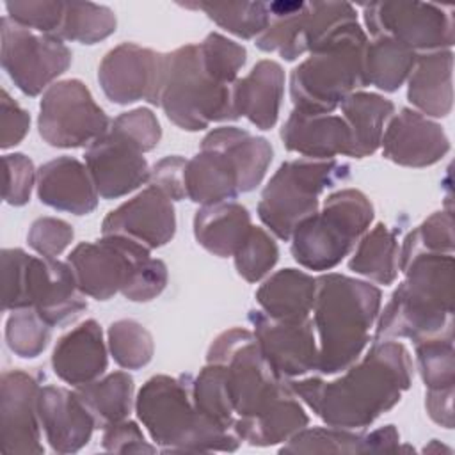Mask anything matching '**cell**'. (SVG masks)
<instances>
[{
  "label": "cell",
  "mask_w": 455,
  "mask_h": 455,
  "mask_svg": "<svg viewBox=\"0 0 455 455\" xmlns=\"http://www.w3.org/2000/svg\"><path fill=\"white\" fill-rule=\"evenodd\" d=\"M158 107L171 123L187 132L238 119L233 85L220 84L206 73L196 43L164 53Z\"/></svg>",
  "instance_id": "52a82bcc"
},
{
  "label": "cell",
  "mask_w": 455,
  "mask_h": 455,
  "mask_svg": "<svg viewBox=\"0 0 455 455\" xmlns=\"http://www.w3.org/2000/svg\"><path fill=\"white\" fill-rule=\"evenodd\" d=\"M75 393L94 419L96 428H107L128 418L133 405V379L126 371H114L103 379L76 386Z\"/></svg>",
  "instance_id": "e575fe53"
},
{
  "label": "cell",
  "mask_w": 455,
  "mask_h": 455,
  "mask_svg": "<svg viewBox=\"0 0 455 455\" xmlns=\"http://www.w3.org/2000/svg\"><path fill=\"white\" fill-rule=\"evenodd\" d=\"M197 50L203 68L212 78L226 85H233L238 80V71L247 59V52L242 44L219 32H212L197 44Z\"/></svg>",
  "instance_id": "f6af8a7d"
},
{
  "label": "cell",
  "mask_w": 455,
  "mask_h": 455,
  "mask_svg": "<svg viewBox=\"0 0 455 455\" xmlns=\"http://www.w3.org/2000/svg\"><path fill=\"white\" fill-rule=\"evenodd\" d=\"M192 402L197 412L208 421L229 432H235L236 416L226 389L222 364L206 363L199 370V373L192 379Z\"/></svg>",
  "instance_id": "74e56055"
},
{
  "label": "cell",
  "mask_w": 455,
  "mask_h": 455,
  "mask_svg": "<svg viewBox=\"0 0 455 455\" xmlns=\"http://www.w3.org/2000/svg\"><path fill=\"white\" fill-rule=\"evenodd\" d=\"M2 68L27 96H37L53 85L71 64V50L52 34H39L4 16Z\"/></svg>",
  "instance_id": "4fadbf2b"
},
{
  "label": "cell",
  "mask_w": 455,
  "mask_h": 455,
  "mask_svg": "<svg viewBox=\"0 0 455 455\" xmlns=\"http://www.w3.org/2000/svg\"><path fill=\"white\" fill-rule=\"evenodd\" d=\"M0 112V148L9 149L25 139L30 128V116L18 101L9 96L5 89H2Z\"/></svg>",
  "instance_id": "11a10c76"
},
{
  "label": "cell",
  "mask_w": 455,
  "mask_h": 455,
  "mask_svg": "<svg viewBox=\"0 0 455 455\" xmlns=\"http://www.w3.org/2000/svg\"><path fill=\"white\" fill-rule=\"evenodd\" d=\"M192 7L204 11L220 28L242 39L258 37L270 21L267 2H197Z\"/></svg>",
  "instance_id": "ab89813d"
},
{
  "label": "cell",
  "mask_w": 455,
  "mask_h": 455,
  "mask_svg": "<svg viewBox=\"0 0 455 455\" xmlns=\"http://www.w3.org/2000/svg\"><path fill=\"white\" fill-rule=\"evenodd\" d=\"M206 363L224 366L226 389L236 421L263 414L275 400L290 391L288 380L272 370L254 334L247 329L233 327L220 332L208 348Z\"/></svg>",
  "instance_id": "30bf717a"
},
{
  "label": "cell",
  "mask_w": 455,
  "mask_h": 455,
  "mask_svg": "<svg viewBox=\"0 0 455 455\" xmlns=\"http://www.w3.org/2000/svg\"><path fill=\"white\" fill-rule=\"evenodd\" d=\"M37 414L50 448L55 453H76L91 441L96 428L78 395L60 386H41Z\"/></svg>",
  "instance_id": "44dd1931"
},
{
  "label": "cell",
  "mask_w": 455,
  "mask_h": 455,
  "mask_svg": "<svg viewBox=\"0 0 455 455\" xmlns=\"http://www.w3.org/2000/svg\"><path fill=\"white\" fill-rule=\"evenodd\" d=\"M37 180V171L28 156L23 153L4 155V190L2 197L11 206H23L28 203L32 188Z\"/></svg>",
  "instance_id": "f907efd6"
},
{
  "label": "cell",
  "mask_w": 455,
  "mask_h": 455,
  "mask_svg": "<svg viewBox=\"0 0 455 455\" xmlns=\"http://www.w3.org/2000/svg\"><path fill=\"white\" fill-rule=\"evenodd\" d=\"M416 361L427 389L455 387L453 332L425 338L414 343Z\"/></svg>",
  "instance_id": "b9f144b4"
},
{
  "label": "cell",
  "mask_w": 455,
  "mask_h": 455,
  "mask_svg": "<svg viewBox=\"0 0 455 455\" xmlns=\"http://www.w3.org/2000/svg\"><path fill=\"white\" fill-rule=\"evenodd\" d=\"M407 100L427 117H446L453 107V52L418 53L407 78Z\"/></svg>",
  "instance_id": "4316f807"
},
{
  "label": "cell",
  "mask_w": 455,
  "mask_h": 455,
  "mask_svg": "<svg viewBox=\"0 0 455 455\" xmlns=\"http://www.w3.org/2000/svg\"><path fill=\"white\" fill-rule=\"evenodd\" d=\"M116 14L94 2H64V14L55 36L62 41L94 44L116 32Z\"/></svg>",
  "instance_id": "8d00e7d4"
},
{
  "label": "cell",
  "mask_w": 455,
  "mask_h": 455,
  "mask_svg": "<svg viewBox=\"0 0 455 455\" xmlns=\"http://www.w3.org/2000/svg\"><path fill=\"white\" fill-rule=\"evenodd\" d=\"M418 53L389 37H373L364 50V84L384 92L398 91L407 82Z\"/></svg>",
  "instance_id": "d590c367"
},
{
  "label": "cell",
  "mask_w": 455,
  "mask_h": 455,
  "mask_svg": "<svg viewBox=\"0 0 455 455\" xmlns=\"http://www.w3.org/2000/svg\"><path fill=\"white\" fill-rule=\"evenodd\" d=\"M110 123L78 78L55 82L43 92L37 128L41 139L53 148H87L110 128Z\"/></svg>",
  "instance_id": "8fae6325"
},
{
  "label": "cell",
  "mask_w": 455,
  "mask_h": 455,
  "mask_svg": "<svg viewBox=\"0 0 455 455\" xmlns=\"http://www.w3.org/2000/svg\"><path fill=\"white\" fill-rule=\"evenodd\" d=\"M233 258L238 275L247 283H258L267 277L277 263L279 249L263 228L252 226Z\"/></svg>",
  "instance_id": "bcb514c9"
},
{
  "label": "cell",
  "mask_w": 455,
  "mask_h": 455,
  "mask_svg": "<svg viewBox=\"0 0 455 455\" xmlns=\"http://www.w3.org/2000/svg\"><path fill=\"white\" fill-rule=\"evenodd\" d=\"M135 412L164 453L235 451L242 439L197 412L190 375H153L137 393Z\"/></svg>",
  "instance_id": "277c9868"
},
{
  "label": "cell",
  "mask_w": 455,
  "mask_h": 455,
  "mask_svg": "<svg viewBox=\"0 0 455 455\" xmlns=\"http://www.w3.org/2000/svg\"><path fill=\"white\" fill-rule=\"evenodd\" d=\"M348 176L350 165L336 158L283 162L261 192L258 217L277 238L290 240L295 228L318 212L320 196Z\"/></svg>",
  "instance_id": "9c48e42d"
},
{
  "label": "cell",
  "mask_w": 455,
  "mask_h": 455,
  "mask_svg": "<svg viewBox=\"0 0 455 455\" xmlns=\"http://www.w3.org/2000/svg\"><path fill=\"white\" fill-rule=\"evenodd\" d=\"M39 382L23 370H5L0 379V450L2 453L44 451L37 414Z\"/></svg>",
  "instance_id": "e0dca14e"
},
{
  "label": "cell",
  "mask_w": 455,
  "mask_h": 455,
  "mask_svg": "<svg viewBox=\"0 0 455 455\" xmlns=\"http://www.w3.org/2000/svg\"><path fill=\"white\" fill-rule=\"evenodd\" d=\"M339 108L352 137L348 156L364 158L373 155L380 148L384 126L395 112L393 101L375 92L355 91L341 101Z\"/></svg>",
  "instance_id": "1f68e13d"
},
{
  "label": "cell",
  "mask_w": 455,
  "mask_h": 455,
  "mask_svg": "<svg viewBox=\"0 0 455 455\" xmlns=\"http://www.w3.org/2000/svg\"><path fill=\"white\" fill-rule=\"evenodd\" d=\"M107 347L100 323L89 318L57 341L52 354L53 373L75 387L89 384L107 370Z\"/></svg>",
  "instance_id": "cb8c5ba5"
},
{
  "label": "cell",
  "mask_w": 455,
  "mask_h": 455,
  "mask_svg": "<svg viewBox=\"0 0 455 455\" xmlns=\"http://www.w3.org/2000/svg\"><path fill=\"white\" fill-rule=\"evenodd\" d=\"M363 18L373 37L395 39L412 52L451 50L455 43L453 9L430 2H371Z\"/></svg>",
  "instance_id": "7c38bea8"
},
{
  "label": "cell",
  "mask_w": 455,
  "mask_h": 455,
  "mask_svg": "<svg viewBox=\"0 0 455 455\" xmlns=\"http://www.w3.org/2000/svg\"><path fill=\"white\" fill-rule=\"evenodd\" d=\"M107 345L114 361L124 370H139L146 366L155 354L151 332L132 318H121L110 323Z\"/></svg>",
  "instance_id": "60d3db41"
},
{
  "label": "cell",
  "mask_w": 455,
  "mask_h": 455,
  "mask_svg": "<svg viewBox=\"0 0 455 455\" xmlns=\"http://www.w3.org/2000/svg\"><path fill=\"white\" fill-rule=\"evenodd\" d=\"M48 325L34 307L14 309L5 322V341L11 352L23 359L37 357L50 343Z\"/></svg>",
  "instance_id": "ee69618b"
},
{
  "label": "cell",
  "mask_w": 455,
  "mask_h": 455,
  "mask_svg": "<svg viewBox=\"0 0 455 455\" xmlns=\"http://www.w3.org/2000/svg\"><path fill=\"white\" fill-rule=\"evenodd\" d=\"M380 290L368 281L336 272L316 277L313 325L320 375L339 373L363 355L371 339L370 331L380 313Z\"/></svg>",
  "instance_id": "7a4b0ae2"
},
{
  "label": "cell",
  "mask_w": 455,
  "mask_h": 455,
  "mask_svg": "<svg viewBox=\"0 0 455 455\" xmlns=\"http://www.w3.org/2000/svg\"><path fill=\"white\" fill-rule=\"evenodd\" d=\"M304 2H270V21L256 37V46L261 52L279 53L286 60H295L304 55L299 34V16Z\"/></svg>",
  "instance_id": "f35d334b"
},
{
  "label": "cell",
  "mask_w": 455,
  "mask_h": 455,
  "mask_svg": "<svg viewBox=\"0 0 455 455\" xmlns=\"http://www.w3.org/2000/svg\"><path fill=\"white\" fill-rule=\"evenodd\" d=\"M366 32L348 21L331 32L290 75L293 108L332 114L341 101L364 87Z\"/></svg>",
  "instance_id": "5b68a950"
},
{
  "label": "cell",
  "mask_w": 455,
  "mask_h": 455,
  "mask_svg": "<svg viewBox=\"0 0 455 455\" xmlns=\"http://www.w3.org/2000/svg\"><path fill=\"white\" fill-rule=\"evenodd\" d=\"M382 156L403 167H428L444 158L450 151V139L430 117L414 108L403 107L391 116L384 128Z\"/></svg>",
  "instance_id": "ffe728a7"
},
{
  "label": "cell",
  "mask_w": 455,
  "mask_h": 455,
  "mask_svg": "<svg viewBox=\"0 0 455 455\" xmlns=\"http://www.w3.org/2000/svg\"><path fill=\"white\" fill-rule=\"evenodd\" d=\"M2 307H34L48 325H62L87 309L73 268L57 258L30 256L23 249H4Z\"/></svg>",
  "instance_id": "8992f818"
},
{
  "label": "cell",
  "mask_w": 455,
  "mask_h": 455,
  "mask_svg": "<svg viewBox=\"0 0 455 455\" xmlns=\"http://www.w3.org/2000/svg\"><path fill=\"white\" fill-rule=\"evenodd\" d=\"M418 254H453V217L450 212H434L403 238L400 265Z\"/></svg>",
  "instance_id": "7bdbcfd3"
},
{
  "label": "cell",
  "mask_w": 455,
  "mask_h": 455,
  "mask_svg": "<svg viewBox=\"0 0 455 455\" xmlns=\"http://www.w3.org/2000/svg\"><path fill=\"white\" fill-rule=\"evenodd\" d=\"M453 254H418L400 265L403 281L377 316L373 341L453 332Z\"/></svg>",
  "instance_id": "3957f363"
},
{
  "label": "cell",
  "mask_w": 455,
  "mask_h": 455,
  "mask_svg": "<svg viewBox=\"0 0 455 455\" xmlns=\"http://www.w3.org/2000/svg\"><path fill=\"white\" fill-rule=\"evenodd\" d=\"M185 165L187 160L180 155L160 158L149 171V185L162 190L171 201L185 199Z\"/></svg>",
  "instance_id": "db71d44e"
},
{
  "label": "cell",
  "mask_w": 455,
  "mask_h": 455,
  "mask_svg": "<svg viewBox=\"0 0 455 455\" xmlns=\"http://www.w3.org/2000/svg\"><path fill=\"white\" fill-rule=\"evenodd\" d=\"M373 204L357 188H341L323 201L322 210L304 219L291 233L293 259L315 272H327L339 265L368 231Z\"/></svg>",
  "instance_id": "ba28073f"
},
{
  "label": "cell",
  "mask_w": 455,
  "mask_h": 455,
  "mask_svg": "<svg viewBox=\"0 0 455 455\" xmlns=\"http://www.w3.org/2000/svg\"><path fill=\"white\" fill-rule=\"evenodd\" d=\"M73 226L62 219L39 217L32 222L27 242L43 258H57L73 242Z\"/></svg>",
  "instance_id": "816d5d0a"
},
{
  "label": "cell",
  "mask_w": 455,
  "mask_h": 455,
  "mask_svg": "<svg viewBox=\"0 0 455 455\" xmlns=\"http://www.w3.org/2000/svg\"><path fill=\"white\" fill-rule=\"evenodd\" d=\"M281 140L291 153L311 160H332L350 155L348 124L336 114H309L293 108L281 128Z\"/></svg>",
  "instance_id": "603a6c76"
},
{
  "label": "cell",
  "mask_w": 455,
  "mask_h": 455,
  "mask_svg": "<svg viewBox=\"0 0 455 455\" xmlns=\"http://www.w3.org/2000/svg\"><path fill=\"white\" fill-rule=\"evenodd\" d=\"M101 446L112 453H155L156 446L149 444L135 421L123 419L103 428Z\"/></svg>",
  "instance_id": "f5cc1de1"
},
{
  "label": "cell",
  "mask_w": 455,
  "mask_h": 455,
  "mask_svg": "<svg viewBox=\"0 0 455 455\" xmlns=\"http://www.w3.org/2000/svg\"><path fill=\"white\" fill-rule=\"evenodd\" d=\"M142 243L119 235H101L96 242L78 243L68 256L76 284L85 297L108 300L121 293L135 265L151 256Z\"/></svg>",
  "instance_id": "5bb4252c"
},
{
  "label": "cell",
  "mask_w": 455,
  "mask_h": 455,
  "mask_svg": "<svg viewBox=\"0 0 455 455\" xmlns=\"http://www.w3.org/2000/svg\"><path fill=\"white\" fill-rule=\"evenodd\" d=\"M453 393L455 387L427 389L425 407L432 421L444 428H453Z\"/></svg>",
  "instance_id": "9f6ffc18"
},
{
  "label": "cell",
  "mask_w": 455,
  "mask_h": 455,
  "mask_svg": "<svg viewBox=\"0 0 455 455\" xmlns=\"http://www.w3.org/2000/svg\"><path fill=\"white\" fill-rule=\"evenodd\" d=\"M167 277V265L158 258L148 256L135 265L128 283L121 290V295L132 302L153 300L164 291Z\"/></svg>",
  "instance_id": "681fc988"
},
{
  "label": "cell",
  "mask_w": 455,
  "mask_h": 455,
  "mask_svg": "<svg viewBox=\"0 0 455 455\" xmlns=\"http://www.w3.org/2000/svg\"><path fill=\"white\" fill-rule=\"evenodd\" d=\"M316 277L299 268L274 272L256 290L259 309L277 320H302L313 311Z\"/></svg>",
  "instance_id": "4dcf8cb0"
},
{
  "label": "cell",
  "mask_w": 455,
  "mask_h": 455,
  "mask_svg": "<svg viewBox=\"0 0 455 455\" xmlns=\"http://www.w3.org/2000/svg\"><path fill=\"white\" fill-rule=\"evenodd\" d=\"M187 199L208 206L235 201L240 196L238 171L224 149L199 148V153L185 165Z\"/></svg>",
  "instance_id": "83f0119b"
},
{
  "label": "cell",
  "mask_w": 455,
  "mask_h": 455,
  "mask_svg": "<svg viewBox=\"0 0 455 455\" xmlns=\"http://www.w3.org/2000/svg\"><path fill=\"white\" fill-rule=\"evenodd\" d=\"M251 228V213L236 201L201 206L194 215L197 243L219 258L235 256Z\"/></svg>",
  "instance_id": "f546056e"
},
{
  "label": "cell",
  "mask_w": 455,
  "mask_h": 455,
  "mask_svg": "<svg viewBox=\"0 0 455 455\" xmlns=\"http://www.w3.org/2000/svg\"><path fill=\"white\" fill-rule=\"evenodd\" d=\"M7 18L14 23L39 34H52L60 27L64 14V2L60 0H14L5 2Z\"/></svg>",
  "instance_id": "7dc6e473"
},
{
  "label": "cell",
  "mask_w": 455,
  "mask_h": 455,
  "mask_svg": "<svg viewBox=\"0 0 455 455\" xmlns=\"http://www.w3.org/2000/svg\"><path fill=\"white\" fill-rule=\"evenodd\" d=\"M348 268L377 284H393L400 272V247L396 231L379 222L366 231L348 261Z\"/></svg>",
  "instance_id": "836d02e7"
},
{
  "label": "cell",
  "mask_w": 455,
  "mask_h": 455,
  "mask_svg": "<svg viewBox=\"0 0 455 455\" xmlns=\"http://www.w3.org/2000/svg\"><path fill=\"white\" fill-rule=\"evenodd\" d=\"M164 53L137 43H121L108 50L98 66V82L105 96L128 105L146 100L158 107Z\"/></svg>",
  "instance_id": "2e32d148"
},
{
  "label": "cell",
  "mask_w": 455,
  "mask_h": 455,
  "mask_svg": "<svg viewBox=\"0 0 455 455\" xmlns=\"http://www.w3.org/2000/svg\"><path fill=\"white\" fill-rule=\"evenodd\" d=\"M84 158L101 199H117L149 183L144 153L112 128L85 148Z\"/></svg>",
  "instance_id": "ac0fdd59"
},
{
  "label": "cell",
  "mask_w": 455,
  "mask_h": 455,
  "mask_svg": "<svg viewBox=\"0 0 455 455\" xmlns=\"http://www.w3.org/2000/svg\"><path fill=\"white\" fill-rule=\"evenodd\" d=\"M284 94V71L279 62L263 59L233 84L236 116H243L259 130L275 126Z\"/></svg>",
  "instance_id": "484cf974"
},
{
  "label": "cell",
  "mask_w": 455,
  "mask_h": 455,
  "mask_svg": "<svg viewBox=\"0 0 455 455\" xmlns=\"http://www.w3.org/2000/svg\"><path fill=\"white\" fill-rule=\"evenodd\" d=\"M258 347L272 370L290 380L316 371L318 343L313 318L277 320L261 309L249 311Z\"/></svg>",
  "instance_id": "9a60e30c"
},
{
  "label": "cell",
  "mask_w": 455,
  "mask_h": 455,
  "mask_svg": "<svg viewBox=\"0 0 455 455\" xmlns=\"http://www.w3.org/2000/svg\"><path fill=\"white\" fill-rule=\"evenodd\" d=\"M412 382V359L395 339L373 341L334 380L290 379L291 391L329 427L361 430L393 409Z\"/></svg>",
  "instance_id": "6da1fadb"
},
{
  "label": "cell",
  "mask_w": 455,
  "mask_h": 455,
  "mask_svg": "<svg viewBox=\"0 0 455 455\" xmlns=\"http://www.w3.org/2000/svg\"><path fill=\"white\" fill-rule=\"evenodd\" d=\"M290 386V384H288ZM309 416L306 414L299 396L291 391L275 400L263 414L235 423L236 435L251 446H274L286 443L299 430L306 428Z\"/></svg>",
  "instance_id": "d6a6232c"
},
{
  "label": "cell",
  "mask_w": 455,
  "mask_h": 455,
  "mask_svg": "<svg viewBox=\"0 0 455 455\" xmlns=\"http://www.w3.org/2000/svg\"><path fill=\"white\" fill-rule=\"evenodd\" d=\"M201 148L224 149L238 171L240 194L252 192L265 178L267 169L272 162V146L265 137L251 135L247 130L238 126H219L210 130Z\"/></svg>",
  "instance_id": "f1b7e54d"
},
{
  "label": "cell",
  "mask_w": 455,
  "mask_h": 455,
  "mask_svg": "<svg viewBox=\"0 0 455 455\" xmlns=\"http://www.w3.org/2000/svg\"><path fill=\"white\" fill-rule=\"evenodd\" d=\"M176 233L172 201L149 185L119 204L101 222V235H119L135 240L149 251L165 245Z\"/></svg>",
  "instance_id": "d6986e66"
},
{
  "label": "cell",
  "mask_w": 455,
  "mask_h": 455,
  "mask_svg": "<svg viewBox=\"0 0 455 455\" xmlns=\"http://www.w3.org/2000/svg\"><path fill=\"white\" fill-rule=\"evenodd\" d=\"M398 450L400 434L395 425H386L371 432L327 425L299 430L279 448V453H382Z\"/></svg>",
  "instance_id": "d4e9b609"
},
{
  "label": "cell",
  "mask_w": 455,
  "mask_h": 455,
  "mask_svg": "<svg viewBox=\"0 0 455 455\" xmlns=\"http://www.w3.org/2000/svg\"><path fill=\"white\" fill-rule=\"evenodd\" d=\"M110 128L132 140L142 153L155 149L162 137V128L156 116L146 107L119 114L116 119H112Z\"/></svg>",
  "instance_id": "c3c4849f"
},
{
  "label": "cell",
  "mask_w": 455,
  "mask_h": 455,
  "mask_svg": "<svg viewBox=\"0 0 455 455\" xmlns=\"http://www.w3.org/2000/svg\"><path fill=\"white\" fill-rule=\"evenodd\" d=\"M36 190L43 204L73 215H89L100 199L87 165L73 156L43 164L37 169Z\"/></svg>",
  "instance_id": "7402d4cb"
}]
</instances>
